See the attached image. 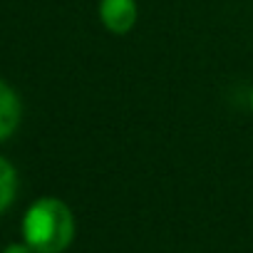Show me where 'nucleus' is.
I'll return each instance as SVG.
<instances>
[{
	"label": "nucleus",
	"mask_w": 253,
	"mask_h": 253,
	"mask_svg": "<svg viewBox=\"0 0 253 253\" xmlns=\"http://www.w3.org/2000/svg\"><path fill=\"white\" fill-rule=\"evenodd\" d=\"M23 238L35 253H62L75 238V216L62 199L42 196L23 216Z\"/></svg>",
	"instance_id": "nucleus-1"
},
{
	"label": "nucleus",
	"mask_w": 253,
	"mask_h": 253,
	"mask_svg": "<svg viewBox=\"0 0 253 253\" xmlns=\"http://www.w3.org/2000/svg\"><path fill=\"white\" fill-rule=\"evenodd\" d=\"M97 15L112 35H126L139 20V8L137 0H99Z\"/></svg>",
	"instance_id": "nucleus-2"
},
{
	"label": "nucleus",
	"mask_w": 253,
	"mask_h": 253,
	"mask_svg": "<svg viewBox=\"0 0 253 253\" xmlns=\"http://www.w3.org/2000/svg\"><path fill=\"white\" fill-rule=\"evenodd\" d=\"M20 117H23V104L18 92L5 80H0V142L15 134Z\"/></svg>",
	"instance_id": "nucleus-3"
},
{
	"label": "nucleus",
	"mask_w": 253,
	"mask_h": 253,
	"mask_svg": "<svg viewBox=\"0 0 253 253\" xmlns=\"http://www.w3.org/2000/svg\"><path fill=\"white\" fill-rule=\"evenodd\" d=\"M15 194H18V171L5 157H0V213L13 204Z\"/></svg>",
	"instance_id": "nucleus-4"
},
{
	"label": "nucleus",
	"mask_w": 253,
	"mask_h": 253,
	"mask_svg": "<svg viewBox=\"0 0 253 253\" xmlns=\"http://www.w3.org/2000/svg\"><path fill=\"white\" fill-rule=\"evenodd\" d=\"M3 253H35V251H33L28 243H10Z\"/></svg>",
	"instance_id": "nucleus-5"
},
{
	"label": "nucleus",
	"mask_w": 253,
	"mask_h": 253,
	"mask_svg": "<svg viewBox=\"0 0 253 253\" xmlns=\"http://www.w3.org/2000/svg\"><path fill=\"white\" fill-rule=\"evenodd\" d=\"M251 107H253V94H251Z\"/></svg>",
	"instance_id": "nucleus-6"
}]
</instances>
